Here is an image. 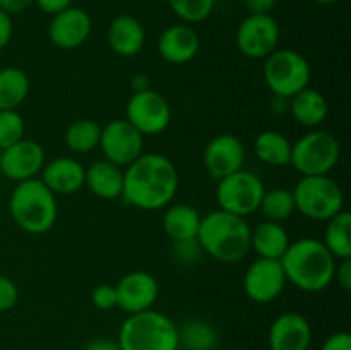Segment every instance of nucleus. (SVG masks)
Masks as SVG:
<instances>
[{
    "label": "nucleus",
    "mask_w": 351,
    "mask_h": 350,
    "mask_svg": "<svg viewBox=\"0 0 351 350\" xmlns=\"http://www.w3.org/2000/svg\"><path fill=\"white\" fill-rule=\"evenodd\" d=\"M178 170L161 153H143L123 170L122 199L144 211H158L171 205L177 196Z\"/></svg>",
    "instance_id": "f257e3e1"
},
{
    "label": "nucleus",
    "mask_w": 351,
    "mask_h": 350,
    "mask_svg": "<svg viewBox=\"0 0 351 350\" xmlns=\"http://www.w3.org/2000/svg\"><path fill=\"white\" fill-rule=\"evenodd\" d=\"M280 263L288 283L302 292L317 294L335 281L338 261L326 249L322 240L304 237L290 242Z\"/></svg>",
    "instance_id": "f03ea898"
},
{
    "label": "nucleus",
    "mask_w": 351,
    "mask_h": 350,
    "mask_svg": "<svg viewBox=\"0 0 351 350\" xmlns=\"http://www.w3.org/2000/svg\"><path fill=\"white\" fill-rule=\"evenodd\" d=\"M250 230L245 218L216 209L201 218L197 242L219 263H239L250 253Z\"/></svg>",
    "instance_id": "7ed1b4c3"
},
{
    "label": "nucleus",
    "mask_w": 351,
    "mask_h": 350,
    "mask_svg": "<svg viewBox=\"0 0 351 350\" xmlns=\"http://www.w3.org/2000/svg\"><path fill=\"white\" fill-rule=\"evenodd\" d=\"M9 211L21 230L31 235H43L57 223V196L38 177L17 182L10 192Z\"/></svg>",
    "instance_id": "20e7f679"
},
{
    "label": "nucleus",
    "mask_w": 351,
    "mask_h": 350,
    "mask_svg": "<svg viewBox=\"0 0 351 350\" xmlns=\"http://www.w3.org/2000/svg\"><path fill=\"white\" fill-rule=\"evenodd\" d=\"M122 350H178L177 325L154 309L127 316L119 331Z\"/></svg>",
    "instance_id": "39448f33"
},
{
    "label": "nucleus",
    "mask_w": 351,
    "mask_h": 350,
    "mask_svg": "<svg viewBox=\"0 0 351 350\" xmlns=\"http://www.w3.org/2000/svg\"><path fill=\"white\" fill-rule=\"evenodd\" d=\"M263 78L276 98L290 100L311 86L312 69L300 51L276 48L269 57L264 58Z\"/></svg>",
    "instance_id": "423d86ee"
},
{
    "label": "nucleus",
    "mask_w": 351,
    "mask_h": 350,
    "mask_svg": "<svg viewBox=\"0 0 351 350\" xmlns=\"http://www.w3.org/2000/svg\"><path fill=\"white\" fill-rule=\"evenodd\" d=\"M295 211L315 222H328L345 209V194L338 182L329 175H302L291 189Z\"/></svg>",
    "instance_id": "0eeeda50"
},
{
    "label": "nucleus",
    "mask_w": 351,
    "mask_h": 350,
    "mask_svg": "<svg viewBox=\"0 0 351 350\" xmlns=\"http://www.w3.org/2000/svg\"><path fill=\"white\" fill-rule=\"evenodd\" d=\"M341 156V144L329 130L314 129L291 144L290 165L302 175H329Z\"/></svg>",
    "instance_id": "6e6552de"
},
{
    "label": "nucleus",
    "mask_w": 351,
    "mask_h": 350,
    "mask_svg": "<svg viewBox=\"0 0 351 350\" xmlns=\"http://www.w3.org/2000/svg\"><path fill=\"white\" fill-rule=\"evenodd\" d=\"M216 182L218 185H216L215 194L218 209L242 216V218L259 209L266 187H264V182L252 172L242 168V170L226 175Z\"/></svg>",
    "instance_id": "1a4fd4ad"
},
{
    "label": "nucleus",
    "mask_w": 351,
    "mask_h": 350,
    "mask_svg": "<svg viewBox=\"0 0 351 350\" xmlns=\"http://www.w3.org/2000/svg\"><path fill=\"white\" fill-rule=\"evenodd\" d=\"M125 120L144 137L165 132L171 124V106L163 95L147 88L134 91L125 105Z\"/></svg>",
    "instance_id": "9d476101"
},
{
    "label": "nucleus",
    "mask_w": 351,
    "mask_h": 350,
    "mask_svg": "<svg viewBox=\"0 0 351 350\" xmlns=\"http://www.w3.org/2000/svg\"><path fill=\"white\" fill-rule=\"evenodd\" d=\"M280 34V24L271 14H249L237 27L235 45L243 57L264 60L278 48Z\"/></svg>",
    "instance_id": "9b49d317"
},
{
    "label": "nucleus",
    "mask_w": 351,
    "mask_h": 350,
    "mask_svg": "<svg viewBox=\"0 0 351 350\" xmlns=\"http://www.w3.org/2000/svg\"><path fill=\"white\" fill-rule=\"evenodd\" d=\"M99 150L105 160L125 168L144 153V136L125 119H113L101 126Z\"/></svg>",
    "instance_id": "f8f14e48"
},
{
    "label": "nucleus",
    "mask_w": 351,
    "mask_h": 350,
    "mask_svg": "<svg viewBox=\"0 0 351 350\" xmlns=\"http://www.w3.org/2000/svg\"><path fill=\"white\" fill-rule=\"evenodd\" d=\"M287 277L278 259L257 257L243 275V290L252 302L269 304L281 295L287 287Z\"/></svg>",
    "instance_id": "ddd939ff"
},
{
    "label": "nucleus",
    "mask_w": 351,
    "mask_h": 350,
    "mask_svg": "<svg viewBox=\"0 0 351 350\" xmlns=\"http://www.w3.org/2000/svg\"><path fill=\"white\" fill-rule=\"evenodd\" d=\"M45 167V150L40 143L23 137L0 153V172L9 180L36 178Z\"/></svg>",
    "instance_id": "4468645a"
},
{
    "label": "nucleus",
    "mask_w": 351,
    "mask_h": 350,
    "mask_svg": "<svg viewBox=\"0 0 351 350\" xmlns=\"http://www.w3.org/2000/svg\"><path fill=\"white\" fill-rule=\"evenodd\" d=\"M204 168L209 177L219 178L242 170L245 161V148L235 134H218L204 148Z\"/></svg>",
    "instance_id": "2eb2a0df"
},
{
    "label": "nucleus",
    "mask_w": 351,
    "mask_h": 350,
    "mask_svg": "<svg viewBox=\"0 0 351 350\" xmlns=\"http://www.w3.org/2000/svg\"><path fill=\"white\" fill-rule=\"evenodd\" d=\"M117 290V307L125 311L127 314L153 309L160 295V283L149 271L136 270L122 277V280L115 285Z\"/></svg>",
    "instance_id": "dca6fc26"
},
{
    "label": "nucleus",
    "mask_w": 351,
    "mask_h": 350,
    "mask_svg": "<svg viewBox=\"0 0 351 350\" xmlns=\"http://www.w3.org/2000/svg\"><path fill=\"white\" fill-rule=\"evenodd\" d=\"M93 31L91 16L79 7H67L53 14L48 26V36L57 48L74 50L88 41Z\"/></svg>",
    "instance_id": "f3484780"
},
{
    "label": "nucleus",
    "mask_w": 351,
    "mask_h": 350,
    "mask_svg": "<svg viewBox=\"0 0 351 350\" xmlns=\"http://www.w3.org/2000/svg\"><path fill=\"white\" fill-rule=\"evenodd\" d=\"M267 340L271 350H308L312 326L308 319L298 312H283L271 323Z\"/></svg>",
    "instance_id": "a211bd4d"
},
{
    "label": "nucleus",
    "mask_w": 351,
    "mask_h": 350,
    "mask_svg": "<svg viewBox=\"0 0 351 350\" xmlns=\"http://www.w3.org/2000/svg\"><path fill=\"white\" fill-rule=\"evenodd\" d=\"M201 48V38L191 24H173L161 33L158 54L171 65H184L194 60Z\"/></svg>",
    "instance_id": "6ab92c4d"
},
{
    "label": "nucleus",
    "mask_w": 351,
    "mask_h": 350,
    "mask_svg": "<svg viewBox=\"0 0 351 350\" xmlns=\"http://www.w3.org/2000/svg\"><path fill=\"white\" fill-rule=\"evenodd\" d=\"M40 180L55 196H71L84 187L86 168L72 156H58L45 163Z\"/></svg>",
    "instance_id": "aec40b11"
},
{
    "label": "nucleus",
    "mask_w": 351,
    "mask_h": 350,
    "mask_svg": "<svg viewBox=\"0 0 351 350\" xmlns=\"http://www.w3.org/2000/svg\"><path fill=\"white\" fill-rule=\"evenodd\" d=\"M106 38H108V45L113 54L123 58H130L139 55L144 48L146 31L137 17L122 14L110 23Z\"/></svg>",
    "instance_id": "412c9836"
},
{
    "label": "nucleus",
    "mask_w": 351,
    "mask_h": 350,
    "mask_svg": "<svg viewBox=\"0 0 351 350\" xmlns=\"http://www.w3.org/2000/svg\"><path fill=\"white\" fill-rule=\"evenodd\" d=\"M84 185L99 199L113 201L122 198L123 168L108 160H98L86 168Z\"/></svg>",
    "instance_id": "4be33fe9"
},
{
    "label": "nucleus",
    "mask_w": 351,
    "mask_h": 350,
    "mask_svg": "<svg viewBox=\"0 0 351 350\" xmlns=\"http://www.w3.org/2000/svg\"><path fill=\"white\" fill-rule=\"evenodd\" d=\"M290 242V235L283 223L264 220L256 229L250 230V250H254L259 257L280 261Z\"/></svg>",
    "instance_id": "5701e85b"
},
{
    "label": "nucleus",
    "mask_w": 351,
    "mask_h": 350,
    "mask_svg": "<svg viewBox=\"0 0 351 350\" xmlns=\"http://www.w3.org/2000/svg\"><path fill=\"white\" fill-rule=\"evenodd\" d=\"M288 110H290L295 122L308 127V129H314L326 120L329 113V105L322 93L308 86L304 91L297 93L293 98H290Z\"/></svg>",
    "instance_id": "b1692460"
},
{
    "label": "nucleus",
    "mask_w": 351,
    "mask_h": 350,
    "mask_svg": "<svg viewBox=\"0 0 351 350\" xmlns=\"http://www.w3.org/2000/svg\"><path fill=\"white\" fill-rule=\"evenodd\" d=\"M199 211L189 205H170L163 215V230L171 242L197 239L201 225Z\"/></svg>",
    "instance_id": "393cba45"
},
{
    "label": "nucleus",
    "mask_w": 351,
    "mask_h": 350,
    "mask_svg": "<svg viewBox=\"0 0 351 350\" xmlns=\"http://www.w3.org/2000/svg\"><path fill=\"white\" fill-rule=\"evenodd\" d=\"M254 151L269 167H287L291 161V143L280 130H263L254 141Z\"/></svg>",
    "instance_id": "a878e982"
},
{
    "label": "nucleus",
    "mask_w": 351,
    "mask_h": 350,
    "mask_svg": "<svg viewBox=\"0 0 351 350\" xmlns=\"http://www.w3.org/2000/svg\"><path fill=\"white\" fill-rule=\"evenodd\" d=\"M322 244L336 261L351 257V213L341 209L326 222Z\"/></svg>",
    "instance_id": "bb28decb"
},
{
    "label": "nucleus",
    "mask_w": 351,
    "mask_h": 350,
    "mask_svg": "<svg viewBox=\"0 0 351 350\" xmlns=\"http://www.w3.org/2000/svg\"><path fill=\"white\" fill-rule=\"evenodd\" d=\"M27 95H29V78L23 69H0V110H17Z\"/></svg>",
    "instance_id": "cd10ccee"
},
{
    "label": "nucleus",
    "mask_w": 351,
    "mask_h": 350,
    "mask_svg": "<svg viewBox=\"0 0 351 350\" xmlns=\"http://www.w3.org/2000/svg\"><path fill=\"white\" fill-rule=\"evenodd\" d=\"M178 329V347L185 350H216L218 333L204 319H189Z\"/></svg>",
    "instance_id": "c85d7f7f"
},
{
    "label": "nucleus",
    "mask_w": 351,
    "mask_h": 350,
    "mask_svg": "<svg viewBox=\"0 0 351 350\" xmlns=\"http://www.w3.org/2000/svg\"><path fill=\"white\" fill-rule=\"evenodd\" d=\"M101 126L91 119H77L67 127L64 134L65 144L72 153L86 154L99 146Z\"/></svg>",
    "instance_id": "c756f323"
},
{
    "label": "nucleus",
    "mask_w": 351,
    "mask_h": 350,
    "mask_svg": "<svg viewBox=\"0 0 351 350\" xmlns=\"http://www.w3.org/2000/svg\"><path fill=\"white\" fill-rule=\"evenodd\" d=\"M257 211L263 213L264 220L274 223H283L295 213L293 192L290 189L274 187L264 191L263 199Z\"/></svg>",
    "instance_id": "7c9ffc66"
},
{
    "label": "nucleus",
    "mask_w": 351,
    "mask_h": 350,
    "mask_svg": "<svg viewBox=\"0 0 351 350\" xmlns=\"http://www.w3.org/2000/svg\"><path fill=\"white\" fill-rule=\"evenodd\" d=\"M178 19L185 24L202 23L211 16L215 9V0H167Z\"/></svg>",
    "instance_id": "2f4dec72"
},
{
    "label": "nucleus",
    "mask_w": 351,
    "mask_h": 350,
    "mask_svg": "<svg viewBox=\"0 0 351 350\" xmlns=\"http://www.w3.org/2000/svg\"><path fill=\"white\" fill-rule=\"evenodd\" d=\"M24 137V119L17 110H0V150Z\"/></svg>",
    "instance_id": "473e14b6"
},
{
    "label": "nucleus",
    "mask_w": 351,
    "mask_h": 350,
    "mask_svg": "<svg viewBox=\"0 0 351 350\" xmlns=\"http://www.w3.org/2000/svg\"><path fill=\"white\" fill-rule=\"evenodd\" d=\"M202 249L199 246L197 239L180 240V242H171V256L182 266H192L201 259Z\"/></svg>",
    "instance_id": "72a5a7b5"
},
{
    "label": "nucleus",
    "mask_w": 351,
    "mask_h": 350,
    "mask_svg": "<svg viewBox=\"0 0 351 350\" xmlns=\"http://www.w3.org/2000/svg\"><path fill=\"white\" fill-rule=\"evenodd\" d=\"M91 302L99 311H110V309L117 307L115 285L103 283L95 287V290L91 292Z\"/></svg>",
    "instance_id": "f704fd0d"
},
{
    "label": "nucleus",
    "mask_w": 351,
    "mask_h": 350,
    "mask_svg": "<svg viewBox=\"0 0 351 350\" xmlns=\"http://www.w3.org/2000/svg\"><path fill=\"white\" fill-rule=\"evenodd\" d=\"M19 301V288L9 277L0 275V312H7Z\"/></svg>",
    "instance_id": "c9c22d12"
},
{
    "label": "nucleus",
    "mask_w": 351,
    "mask_h": 350,
    "mask_svg": "<svg viewBox=\"0 0 351 350\" xmlns=\"http://www.w3.org/2000/svg\"><path fill=\"white\" fill-rule=\"evenodd\" d=\"M321 350H351V335L346 331L332 333L322 343Z\"/></svg>",
    "instance_id": "e433bc0d"
},
{
    "label": "nucleus",
    "mask_w": 351,
    "mask_h": 350,
    "mask_svg": "<svg viewBox=\"0 0 351 350\" xmlns=\"http://www.w3.org/2000/svg\"><path fill=\"white\" fill-rule=\"evenodd\" d=\"M335 280H338L339 287H341L343 290H351V257L350 259L338 261L335 271Z\"/></svg>",
    "instance_id": "4c0bfd02"
},
{
    "label": "nucleus",
    "mask_w": 351,
    "mask_h": 350,
    "mask_svg": "<svg viewBox=\"0 0 351 350\" xmlns=\"http://www.w3.org/2000/svg\"><path fill=\"white\" fill-rule=\"evenodd\" d=\"M33 3L34 0H0V10L7 16H14V14L26 12Z\"/></svg>",
    "instance_id": "58836bf2"
},
{
    "label": "nucleus",
    "mask_w": 351,
    "mask_h": 350,
    "mask_svg": "<svg viewBox=\"0 0 351 350\" xmlns=\"http://www.w3.org/2000/svg\"><path fill=\"white\" fill-rule=\"evenodd\" d=\"M34 3H36L45 14H51V16H53V14L71 7L72 0H34Z\"/></svg>",
    "instance_id": "ea45409f"
},
{
    "label": "nucleus",
    "mask_w": 351,
    "mask_h": 350,
    "mask_svg": "<svg viewBox=\"0 0 351 350\" xmlns=\"http://www.w3.org/2000/svg\"><path fill=\"white\" fill-rule=\"evenodd\" d=\"M10 38H12V19L0 10V50L9 45Z\"/></svg>",
    "instance_id": "a19ab883"
},
{
    "label": "nucleus",
    "mask_w": 351,
    "mask_h": 350,
    "mask_svg": "<svg viewBox=\"0 0 351 350\" xmlns=\"http://www.w3.org/2000/svg\"><path fill=\"white\" fill-rule=\"evenodd\" d=\"M250 14H271L276 5V0H243Z\"/></svg>",
    "instance_id": "79ce46f5"
},
{
    "label": "nucleus",
    "mask_w": 351,
    "mask_h": 350,
    "mask_svg": "<svg viewBox=\"0 0 351 350\" xmlns=\"http://www.w3.org/2000/svg\"><path fill=\"white\" fill-rule=\"evenodd\" d=\"M82 350H122L120 349L119 342H113L108 338H95L91 342L86 343V347Z\"/></svg>",
    "instance_id": "37998d69"
},
{
    "label": "nucleus",
    "mask_w": 351,
    "mask_h": 350,
    "mask_svg": "<svg viewBox=\"0 0 351 350\" xmlns=\"http://www.w3.org/2000/svg\"><path fill=\"white\" fill-rule=\"evenodd\" d=\"M130 84H132L134 91H143V89L149 88V81H147V75H144V74L134 75L132 82H130Z\"/></svg>",
    "instance_id": "c03bdc74"
},
{
    "label": "nucleus",
    "mask_w": 351,
    "mask_h": 350,
    "mask_svg": "<svg viewBox=\"0 0 351 350\" xmlns=\"http://www.w3.org/2000/svg\"><path fill=\"white\" fill-rule=\"evenodd\" d=\"M315 3H321V5H331V3L339 2V0H314Z\"/></svg>",
    "instance_id": "a18cd8bd"
},
{
    "label": "nucleus",
    "mask_w": 351,
    "mask_h": 350,
    "mask_svg": "<svg viewBox=\"0 0 351 350\" xmlns=\"http://www.w3.org/2000/svg\"><path fill=\"white\" fill-rule=\"evenodd\" d=\"M153 2H167V0H153Z\"/></svg>",
    "instance_id": "49530a36"
},
{
    "label": "nucleus",
    "mask_w": 351,
    "mask_h": 350,
    "mask_svg": "<svg viewBox=\"0 0 351 350\" xmlns=\"http://www.w3.org/2000/svg\"><path fill=\"white\" fill-rule=\"evenodd\" d=\"M0 153H2V150H0Z\"/></svg>",
    "instance_id": "de8ad7c7"
}]
</instances>
